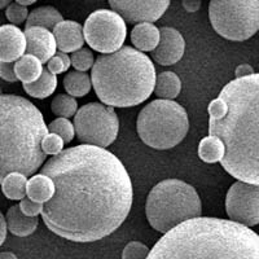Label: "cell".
I'll use <instances>...</instances> for the list:
<instances>
[{
  "label": "cell",
  "mask_w": 259,
  "mask_h": 259,
  "mask_svg": "<svg viewBox=\"0 0 259 259\" xmlns=\"http://www.w3.org/2000/svg\"><path fill=\"white\" fill-rule=\"evenodd\" d=\"M55 184L43 203L48 230L74 242H94L122 226L133 206L126 167L105 148L82 144L62 149L41 168Z\"/></svg>",
  "instance_id": "6da1fadb"
},
{
  "label": "cell",
  "mask_w": 259,
  "mask_h": 259,
  "mask_svg": "<svg viewBox=\"0 0 259 259\" xmlns=\"http://www.w3.org/2000/svg\"><path fill=\"white\" fill-rule=\"evenodd\" d=\"M259 75L236 78L207 106L209 134L221 139V163L235 179L259 184Z\"/></svg>",
  "instance_id": "7a4b0ae2"
},
{
  "label": "cell",
  "mask_w": 259,
  "mask_h": 259,
  "mask_svg": "<svg viewBox=\"0 0 259 259\" xmlns=\"http://www.w3.org/2000/svg\"><path fill=\"white\" fill-rule=\"evenodd\" d=\"M147 259H259V236L236 222L197 217L163 233Z\"/></svg>",
  "instance_id": "3957f363"
},
{
  "label": "cell",
  "mask_w": 259,
  "mask_h": 259,
  "mask_svg": "<svg viewBox=\"0 0 259 259\" xmlns=\"http://www.w3.org/2000/svg\"><path fill=\"white\" fill-rule=\"evenodd\" d=\"M48 134L40 110L17 95H0V183L6 175L31 177L47 154L41 140Z\"/></svg>",
  "instance_id": "277c9868"
},
{
  "label": "cell",
  "mask_w": 259,
  "mask_h": 259,
  "mask_svg": "<svg viewBox=\"0 0 259 259\" xmlns=\"http://www.w3.org/2000/svg\"><path fill=\"white\" fill-rule=\"evenodd\" d=\"M91 83L104 105L131 108L153 94L156 69L144 52L126 46L95 59Z\"/></svg>",
  "instance_id": "5b68a950"
},
{
  "label": "cell",
  "mask_w": 259,
  "mask_h": 259,
  "mask_svg": "<svg viewBox=\"0 0 259 259\" xmlns=\"http://www.w3.org/2000/svg\"><path fill=\"white\" fill-rule=\"evenodd\" d=\"M145 214L153 230L166 233L183 222L201 217L202 203L191 184L179 179H166L150 189Z\"/></svg>",
  "instance_id": "8992f818"
},
{
  "label": "cell",
  "mask_w": 259,
  "mask_h": 259,
  "mask_svg": "<svg viewBox=\"0 0 259 259\" xmlns=\"http://www.w3.org/2000/svg\"><path fill=\"white\" fill-rule=\"evenodd\" d=\"M136 128L145 145L167 150L180 144L188 134V114L177 101L159 99L145 105L139 113Z\"/></svg>",
  "instance_id": "52a82bcc"
},
{
  "label": "cell",
  "mask_w": 259,
  "mask_h": 259,
  "mask_svg": "<svg viewBox=\"0 0 259 259\" xmlns=\"http://www.w3.org/2000/svg\"><path fill=\"white\" fill-rule=\"evenodd\" d=\"M209 17L222 38L247 40L259 29V0H210Z\"/></svg>",
  "instance_id": "ba28073f"
},
{
  "label": "cell",
  "mask_w": 259,
  "mask_h": 259,
  "mask_svg": "<svg viewBox=\"0 0 259 259\" xmlns=\"http://www.w3.org/2000/svg\"><path fill=\"white\" fill-rule=\"evenodd\" d=\"M74 115V131L83 144L106 148L115 142L119 119L113 106L90 103L78 109Z\"/></svg>",
  "instance_id": "9c48e42d"
},
{
  "label": "cell",
  "mask_w": 259,
  "mask_h": 259,
  "mask_svg": "<svg viewBox=\"0 0 259 259\" xmlns=\"http://www.w3.org/2000/svg\"><path fill=\"white\" fill-rule=\"evenodd\" d=\"M126 35V22L112 9H97L87 17L83 26L84 41L90 48L103 55L119 50Z\"/></svg>",
  "instance_id": "30bf717a"
},
{
  "label": "cell",
  "mask_w": 259,
  "mask_h": 259,
  "mask_svg": "<svg viewBox=\"0 0 259 259\" xmlns=\"http://www.w3.org/2000/svg\"><path fill=\"white\" fill-rule=\"evenodd\" d=\"M226 211L230 221L245 227L259 223V187L241 180L233 183L226 196Z\"/></svg>",
  "instance_id": "8fae6325"
},
{
  "label": "cell",
  "mask_w": 259,
  "mask_h": 259,
  "mask_svg": "<svg viewBox=\"0 0 259 259\" xmlns=\"http://www.w3.org/2000/svg\"><path fill=\"white\" fill-rule=\"evenodd\" d=\"M112 11L127 24L156 22L165 15L171 0H108Z\"/></svg>",
  "instance_id": "7c38bea8"
},
{
  "label": "cell",
  "mask_w": 259,
  "mask_h": 259,
  "mask_svg": "<svg viewBox=\"0 0 259 259\" xmlns=\"http://www.w3.org/2000/svg\"><path fill=\"white\" fill-rule=\"evenodd\" d=\"M186 51V40L174 27H161L159 41L152 51V59L162 66H170L182 60Z\"/></svg>",
  "instance_id": "4fadbf2b"
},
{
  "label": "cell",
  "mask_w": 259,
  "mask_h": 259,
  "mask_svg": "<svg viewBox=\"0 0 259 259\" xmlns=\"http://www.w3.org/2000/svg\"><path fill=\"white\" fill-rule=\"evenodd\" d=\"M26 38L25 52L35 56L41 64H46L57 52L56 40L52 31L40 26L26 27L24 31Z\"/></svg>",
  "instance_id": "5bb4252c"
},
{
  "label": "cell",
  "mask_w": 259,
  "mask_h": 259,
  "mask_svg": "<svg viewBox=\"0 0 259 259\" xmlns=\"http://www.w3.org/2000/svg\"><path fill=\"white\" fill-rule=\"evenodd\" d=\"M26 38L24 31L16 25L0 26V61L15 62L25 55Z\"/></svg>",
  "instance_id": "9a60e30c"
},
{
  "label": "cell",
  "mask_w": 259,
  "mask_h": 259,
  "mask_svg": "<svg viewBox=\"0 0 259 259\" xmlns=\"http://www.w3.org/2000/svg\"><path fill=\"white\" fill-rule=\"evenodd\" d=\"M52 34L56 40L57 50L61 52H74L84 45L83 26L77 21L62 20L53 27Z\"/></svg>",
  "instance_id": "2e32d148"
},
{
  "label": "cell",
  "mask_w": 259,
  "mask_h": 259,
  "mask_svg": "<svg viewBox=\"0 0 259 259\" xmlns=\"http://www.w3.org/2000/svg\"><path fill=\"white\" fill-rule=\"evenodd\" d=\"M7 230L17 237H27L38 228V217H26L20 210L18 205H13L8 209L6 217Z\"/></svg>",
  "instance_id": "e0dca14e"
},
{
  "label": "cell",
  "mask_w": 259,
  "mask_h": 259,
  "mask_svg": "<svg viewBox=\"0 0 259 259\" xmlns=\"http://www.w3.org/2000/svg\"><path fill=\"white\" fill-rule=\"evenodd\" d=\"M131 41L140 52H152L159 41V29L153 22H140L131 31Z\"/></svg>",
  "instance_id": "ac0fdd59"
},
{
  "label": "cell",
  "mask_w": 259,
  "mask_h": 259,
  "mask_svg": "<svg viewBox=\"0 0 259 259\" xmlns=\"http://www.w3.org/2000/svg\"><path fill=\"white\" fill-rule=\"evenodd\" d=\"M55 193V184L52 179L45 174L32 175L26 183V196L35 202L45 203Z\"/></svg>",
  "instance_id": "d6986e66"
},
{
  "label": "cell",
  "mask_w": 259,
  "mask_h": 259,
  "mask_svg": "<svg viewBox=\"0 0 259 259\" xmlns=\"http://www.w3.org/2000/svg\"><path fill=\"white\" fill-rule=\"evenodd\" d=\"M62 20H64V17L56 8H53L51 6L39 7V8H35L34 11L29 12L25 29L31 26H40L45 27V29L52 30Z\"/></svg>",
  "instance_id": "ffe728a7"
},
{
  "label": "cell",
  "mask_w": 259,
  "mask_h": 259,
  "mask_svg": "<svg viewBox=\"0 0 259 259\" xmlns=\"http://www.w3.org/2000/svg\"><path fill=\"white\" fill-rule=\"evenodd\" d=\"M43 64L35 56L25 53L15 61V73L18 80L22 83H31L40 77Z\"/></svg>",
  "instance_id": "44dd1931"
},
{
  "label": "cell",
  "mask_w": 259,
  "mask_h": 259,
  "mask_svg": "<svg viewBox=\"0 0 259 259\" xmlns=\"http://www.w3.org/2000/svg\"><path fill=\"white\" fill-rule=\"evenodd\" d=\"M24 90L27 95L35 99H46L55 92L57 87V75L43 69L40 77L31 83H22Z\"/></svg>",
  "instance_id": "7402d4cb"
},
{
  "label": "cell",
  "mask_w": 259,
  "mask_h": 259,
  "mask_svg": "<svg viewBox=\"0 0 259 259\" xmlns=\"http://www.w3.org/2000/svg\"><path fill=\"white\" fill-rule=\"evenodd\" d=\"M154 92L159 99L172 100L179 96L182 91V82L174 71H163L156 77L154 83Z\"/></svg>",
  "instance_id": "603a6c76"
},
{
  "label": "cell",
  "mask_w": 259,
  "mask_h": 259,
  "mask_svg": "<svg viewBox=\"0 0 259 259\" xmlns=\"http://www.w3.org/2000/svg\"><path fill=\"white\" fill-rule=\"evenodd\" d=\"M64 87L70 96L83 97L91 91V77L85 71H70L64 78Z\"/></svg>",
  "instance_id": "cb8c5ba5"
},
{
  "label": "cell",
  "mask_w": 259,
  "mask_h": 259,
  "mask_svg": "<svg viewBox=\"0 0 259 259\" xmlns=\"http://www.w3.org/2000/svg\"><path fill=\"white\" fill-rule=\"evenodd\" d=\"M27 177L20 172H11L2 180V191L8 200L20 201L26 196Z\"/></svg>",
  "instance_id": "d4e9b609"
},
{
  "label": "cell",
  "mask_w": 259,
  "mask_h": 259,
  "mask_svg": "<svg viewBox=\"0 0 259 259\" xmlns=\"http://www.w3.org/2000/svg\"><path fill=\"white\" fill-rule=\"evenodd\" d=\"M224 156V144L217 136L209 135L198 144V157L206 163L221 162Z\"/></svg>",
  "instance_id": "484cf974"
},
{
  "label": "cell",
  "mask_w": 259,
  "mask_h": 259,
  "mask_svg": "<svg viewBox=\"0 0 259 259\" xmlns=\"http://www.w3.org/2000/svg\"><path fill=\"white\" fill-rule=\"evenodd\" d=\"M51 110L61 118L73 117L78 110V103L70 95H57L51 104Z\"/></svg>",
  "instance_id": "4316f807"
},
{
  "label": "cell",
  "mask_w": 259,
  "mask_h": 259,
  "mask_svg": "<svg viewBox=\"0 0 259 259\" xmlns=\"http://www.w3.org/2000/svg\"><path fill=\"white\" fill-rule=\"evenodd\" d=\"M48 133L56 134L62 139L64 143L73 142L74 136H75V131H74V126L68 118H56L55 121L51 122L47 126Z\"/></svg>",
  "instance_id": "83f0119b"
},
{
  "label": "cell",
  "mask_w": 259,
  "mask_h": 259,
  "mask_svg": "<svg viewBox=\"0 0 259 259\" xmlns=\"http://www.w3.org/2000/svg\"><path fill=\"white\" fill-rule=\"evenodd\" d=\"M70 64L73 65V68L78 71H87L92 68V65L95 62L94 53L89 48H79V50L71 52Z\"/></svg>",
  "instance_id": "f1b7e54d"
},
{
  "label": "cell",
  "mask_w": 259,
  "mask_h": 259,
  "mask_svg": "<svg viewBox=\"0 0 259 259\" xmlns=\"http://www.w3.org/2000/svg\"><path fill=\"white\" fill-rule=\"evenodd\" d=\"M70 66V57L68 56V53L61 52V51L55 53V55L47 61L48 71H51V73L55 74V75L64 73V71L68 70Z\"/></svg>",
  "instance_id": "f546056e"
},
{
  "label": "cell",
  "mask_w": 259,
  "mask_h": 259,
  "mask_svg": "<svg viewBox=\"0 0 259 259\" xmlns=\"http://www.w3.org/2000/svg\"><path fill=\"white\" fill-rule=\"evenodd\" d=\"M149 247L140 241H131L124 246L122 259H147Z\"/></svg>",
  "instance_id": "4dcf8cb0"
},
{
  "label": "cell",
  "mask_w": 259,
  "mask_h": 259,
  "mask_svg": "<svg viewBox=\"0 0 259 259\" xmlns=\"http://www.w3.org/2000/svg\"><path fill=\"white\" fill-rule=\"evenodd\" d=\"M29 16V9L27 7L21 6L18 3H11L6 9V17L12 25H21L26 21Z\"/></svg>",
  "instance_id": "1f68e13d"
},
{
  "label": "cell",
  "mask_w": 259,
  "mask_h": 259,
  "mask_svg": "<svg viewBox=\"0 0 259 259\" xmlns=\"http://www.w3.org/2000/svg\"><path fill=\"white\" fill-rule=\"evenodd\" d=\"M64 144L65 143L62 142V139L59 135L48 133L41 140V149L47 156L48 154L50 156H56L64 149Z\"/></svg>",
  "instance_id": "d6a6232c"
},
{
  "label": "cell",
  "mask_w": 259,
  "mask_h": 259,
  "mask_svg": "<svg viewBox=\"0 0 259 259\" xmlns=\"http://www.w3.org/2000/svg\"><path fill=\"white\" fill-rule=\"evenodd\" d=\"M20 210L24 212L26 217H38L39 214H41V210H43V203L35 202V201L30 200V198H22L20 200Z\"/></svg>",
  "instance_id": "836d02e7"
},
{
  "label": "cell",
  "mask_w": 259,
  "mask_h": 259,
  "mask_svg": "<svg viewBox=\"0 0 259 259\" xmlns=\"http://www.w3.org/2000/svg\"><path fill=\"white\" fill-rule=\"evenodd\" d=\"M0 78L6 82H17V77L15 73V62L0 61Z\"/></svg>",
  "instance_id": "e575fe53"
},
{
  "label": "cell",
  "mask_w": 259,
  "mask_h": 259,
  "mask_svg": "<svg viewBox=\"0 0 259 259\" xmlns=\"http://www.w3.org/2000/svg\"><path fill=\"white\" fill-rule=\"evenodd\" d=\"M253 73H255L253 69V66L249 64H242L239 65L235 70V75L236 78H242V77H247V75H251Z\"/></svg>",
  "instance_id": "d590c367"
},
{
  "label": "cell",
  "mask_w": 259,
  "mask_h": 259,
  "mask_svg": "<svg viewBox=\"0 0 259 259\" xmlns=\"http://www.w3.org/2000/svg\"><path fill=\"white\" fill-rule=\"evenodd\" d=\"M183 7L187 12H197L201 8V0H183Z\"/></svg>",
  "instance_id": "8d00e7d4"
},
{
  "label": "cell",
  "mask_w": 259,
  "mask_h": 259,
  "mask_svg": "<svg viewBox=\"0 0 259 259\" xmlns=\"http://www.w3.org/2000/svg\"><path fill=\"white\" fill-rule=\"evenodd\" d=\"M7 223H6V218H4V215L2 214L0 211V246L4 244L7 239Z\"/></svg>",
  "instance_id": "74e56055"
},
{
  "label": "cell",
  "mask_w": 259,
  "mask_h": 259,
  "mask_svg": "<svg viewBox=\"0 0 259 259\" xmlns=\"http://www.w3.org/2000/svg\"><path fill=\"white\" fill-rule=\"evenodd\" d=\"M0 259H18L16 256V254H13L12 251H3L0 253Z\"/></svg>",
  "instance_id": "f35d334b"
},
{
  "label": "cell",
  "mask_w": 259,
  "mask_h": 259,
  "mask_svg": "<svg viewBox=\"0 0 259 259\" xmlns=\"http://www.w3.org/2000/svg\"><path fill=\"white\" fill-rule=\"evenodd\" d=\"M15 2L16 3L21 4V6H25V7L31 6V4L36 3V0H15Z\"/></svg>",
  "instance_id": "ab89813d"
},
{
  "label": "cell",
  "mask_w": 259,
  "mask_h": 259,
  "mask_svg": "<svg viewBox=\"0 0 259 259\" xmlns=\"http://www.w3.org/2000/svg\"><path fill=\"white\" fill-rule=\"evenodd\" d=\"M11 3H12V0H0V9L6 8V7H8Z\"/></svg>",
  "instance_id": "60d3db41"
},
{
  "label": "cell",
  "mask_w": 259,
  "mask_h": 259,
  "mask_svg": "<svg viewBox=\"0 0 259 259\" xmlns=\"http://www.w3.org/2000/svg\"><path fill=\"white\" fill-rule=\"evenodd\" d=\"M0 95H2V89H0Z\"/></svg>",
  "instance_id": "b9f144b4"
}]
</instances>
